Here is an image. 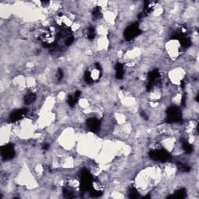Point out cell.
<instances>
[{"label":"cell","mask_w":199,"mask_h":199,"mask_svg":"<svg viewBox=\"0 0 199 199\" xmlns=\"http://www.w3.org/2000/svg\"><path fill=\"white\" fill-rule=\"evenodd\" d=\"M93 181V177L88 170L83 169L80 175V188L83 191H90Z\"/></svg>","instance_id":"6da1fadb"},{"label":"cell","mask_w":199,"mask_h":199,"mask_svg":"<svg viewBox=\"0 0 199 199\" xmlns=\"http://www.w3.org/2000/svg\"><path fill=\"white\" fill-rule=\"evenodd\" d=\"M166 123H175V122H181V113L179 108L176 107H170L166 110Z\"/></svg>","instance_id":"7a4b0ae2"},{"label":"cell","mask_w":199,"mask_h":199,"mask_svg":"<svg viewBox=\"0 0 199 199\" xmlns=\"http://www.w3.org/2000/svg\"><path fill=\"white\" fill-rule=\"evenodd\" d=\"M142 33L141 29L139 28L138 23H135L133 24L128 26L124 32V38L127 41H131L136 37H138Z\"/></svg>","instance_id":"3957f363"},{"label":"cell","mask_w":199,"mask_h":199,"mask_svg":"<svg viewBox=\"0 0 199 199\" xmlns=\"http://www.w3.org/2000/svg\"><path fill=\"white\" fill-rule=\"evenodd\" d=\"M149 155L152 160L160 162H165L170 157V153L164 149H153L149 152Z\"/></svg>","instance_id":"277c9868"},{"label":"cell","mask_w":199,"mask_h":199,"mask_svg":"<svg viewBox=\"0 0 199 199\" xmlns=\"http://www.w3.org/2000/svg\"><path fill=\"white\" fill-rule=\"evenodd\" d=\"M15 149L13 144H6L1 148V154L4 160H9L15 156Z\"/></svg>","instance_id":"5b68a950"},{"label":"cell","mask_w":199,"mask_h":199,"mask_svg":"<svg viewBox=\"0 0 199 199\" xmlns=\"http://www.w3.org/2000/svg\"><path fill=\"white\" fill-rule=\"evenodd\" d=\"M160 77V73L158 69H154L152 72H150L148 75V84H147V90L151 91L155 86L159 78Z\"/></svg>","instance_id":"8992f818"},{"label":"cell","mask_w":199,"mask_h":199,"mask_svg":"<svg viewBox=\"0 0 199 199\" xmlns=\"http://www.w3.org/2000/svg\"><path fill=\"white\" fill-rule=\"evenodd\" d=\"M27 113V109H19V110H16L13 112H12L9 115V122H15L19 121L20 119H22L23 117L26 115V114Z\"/></svg>","instance_id":"52a82bcc"},{"label":"cell","mask_w":199,"mask_h":199,"mask_svg":"<svg viewBox=\"0 0 199 199\" xmlns=\"http://www.w3.org/2000/svg\"><path fill=\"white\" fill-rule=\"evenodd\" d=\"M86 125L93 132H97L100 126V122L95 118H90L86 121Z\"/></svg>","instance_id":"ba28073f"},{"label":"cell","mask_w":199,"mask_h":199,"mask_svg":"<svg viewBox=\"0 0 199 199\" xmlns=\"http://www.w3.org/2000/svg\"><path fill=\"white\" fill-rule=\"evenodd\" d=\"M81 95L80 91H76L73 95H70L69 97H68V104H69L70 107H74L75 105V104L77 103L78 100L79 98Z\"/></svg>","instance_id":"9c48e42d"},{"label":"cell","mask_w":199,"mask_h":199,"mask_svg":"<svg viewBox=\"0 0 199 199\" xmlns=\"http://www.w3.org/2000/svg\"><path fill=\"white\" fill-rule=\"evenodd\" d=\"M115 71H116V75H115L116 79H122V78H123V76H124V72L123 65L118 62V63L116 64V65H115Z\"/></svg>","instance_id":"30bf717a"},{"label":"cell","mask_w":199,"mask_h":199,"mask_svg":"<svg viewBox=\"0 0 199 199\" xmlns=\"http://www.w3.org/2000/svg\"><path fill=\"white\" fill-rule=\"evenodd\" d=\"M187 196V191L184 188H181L177 190L175 193L172 195V196H169L168 198H184Z\"/></svg>","instance_id":"8fae6325"},{"label":"cell","mask_w":199,"mask_h":199,"mask_svg":"<svg viewBox=\"0 0 199 199\" xmlns=\"http://www.w3.org/2000/svg\"><path fill=\"white\" fill-rule=\"evenodd\" d=\"M36 100V95L33 93H30L27 94L24 97V103L25 104L29 105Z\"/></svg>","instance_id":"7c38bea8"},{"label":"cell","mask_w":199,"mask_h":199,"mask_svg":"<svg viewBox=\"0 0 199 199\" xmlns=\"http://www.w3.org/2000/svg\"><path fill=\"white\" fill-rule=\"evenodd\" d=\"M182 147L183 149L185 151L186 153H191L192 151H193V147L191 146V144L189 143L188 141L186 140H182Z\"/></svg>","instance_id":"4fadbf2b"},{"label":"cell","mask_w":199,"mask_h":199,"mask_svg":"<svg viewBox=\"0 0 199 199\" xmlns=\"http://www.w3.org/2000/svg\"><path fill=\"white\" fill-rule=\"evenodd\" d=\"M129 198H140V195L138 194V191L136 188L134 187H130V189H129Z\"/></svg>","instance_id":"5bb4252c"},{"label":"cell","mask_w":199,"mask_h":199,"mask_svg":"<svg viewBox=\"0 0 199 199\" xmlns=\"http://www.w3.org/2000/svg\"><path fill=\"white\" fill-rule=\"evenodd\" d=\"M177 165L178 169L180 170V171H182V172H185V173H187V172L190 171V170H191V167L188 166V165H187V164H185V163L178 162V163H177Z\"/></svg>","instance_id":"9a60e30c"},{"label":"cell","mask_w":199,"mask_h":199,"mask_svg":"<svg viewBox=\"0 0 199 199\" xmlns=\"http://www.w3.org/2000/svg\"><path fill=\"white\" fill-rule=\"evenodd\" d=\"M180 44L184 47H189L191 45V41L190 39L186 37H183L182 38L180 39Z\"/></svg>","instance_id":"2e32d148"},{"label":"cell","mask_w":199,"mask_h":199,"mask_svg":"<svg viewBox=\"0 0 199 199\" xmlns=\"http://www.w3.org/2000/svg\"><path fill=\"white\" fill-rule=\"evenodd\" d=\"M84 79H85V81H86V83H87V84H89V85L93 83V78H92L91 73L89 72V71L85 72V75H84Z\"/></svg>","instance_id":"e0dca14e"},{"label":"cell","mask_w":199,"mask_h":199,"mask_svg":"<svg viewBox=\"0 0 199 199\" xmlns=\"http://www.w3.org/2000/svg\"><path fill=\"white\" fill-rule=\"evenodd\" d=\"M96 36V31H95V28L93 27H90L88 29V34H87V37L89 40H93L94 39Z\"/></svg>","instance_id":"ac0fdd59"},{"label":"cell","mask_w":199,"mask_h":199,"mask_svg":"<svg viewBox=\"0 0 199 199\" xmlns=\"http://www.w3.org/2000/svg\"><path fill=\"white\" fill-rule=\"evenodd\" d=\"M101 15V9H100V6H97L93 9V16L95 18H99Z\"/></svg>","instance_id":"d6986e66"},{"label":"cell","mask_w":199,"mask_h":199,"mask_svg":"<svg viewBox=\"0 0 199 199\" xmlns=\"http://www.w3.org/2000/svg\"><path fill=\"white\" fill-rule=\"evenodd\" d=\"M102 191H96V190H94L93 188L90 190V195L92 197H100L102 195Z\"/></svg>","instance_id":"ffe728a7"},{"label":"cell","mask_w":199,"mask_h":199,"mask_svg":"<svg viewBox=\"0 0 199 199\" xmlns=\"http://www.w3.org/2000/svg\"><path fill=\"white\" fill-rule=\"evenodd\" d=\"M63 194L65 198H73L72 192L70 191H69V190H67V189H64Z\"/></svg>","instance_id":"44dd1931"},{"label":"cell","mask_w":199,"mask_h":199,"mask_svg":"<svg viewBox=\"0 0 199 199\" xmlns=\"http://www.w3.org/2000/svg\"><path fill=\"white\" fill-rule=\"evenodd\" d=\"M73 41H74V37L72 36H69L65 39V43L66 46H69V45H71L73 43Z\"/></svg>","instance_id":"7402d4cb"},{"label":"cell","mask_w":199,"mask_h":199,"mask_svg":"<svg viewBox=\"0 0 199 199\" xmlns=\"http://www.w3.org/2000/svg\"><path fill=\"white\" fill-rule=\"evenodd\" d=\"M57 76H58V80L60 81L62 79V78H63L64 76V73H63V71H62V69H59L58 70V73H57Z\"/></svg>","instance_id":"603a6c76"},{"label":"cell","mask_w":199,"mask_h":199,"mask_svg":"<svg viewBox=\"0 0 199 199\" xmlns=\"http://www.w3.org/2000/svg\"><path fill=\"white\" fill-rule=\"evenodd\" d=\"M95 65H96V68H97V70H99L100 72H101V71H102V69H101V65H100V63H96L95 64Z\"/></svg>","instance_id":"cb8c5ba5"},{"label":"cell","mask_w":199,"mask_h":199,"mask_svg":"<svg viewBox=\"0 0 199 199\" xmlns=\"http://www.w3.org/2000/svg\"><path fill=\"white\" fill-rule=\"evenodd\" d=\"M48 148H49V145H48V144H44V146H43V149H44V150H47Z\"/></svg>","instance_id":"d4e9b609"},{"label":"cell","mask_w":199,"mask_h":199,"mask_svg":"<svg viewBox=\"0 0 199 199\" xmlns=\"http://www.w3.org/2000/svg\"><path fill=\"white\" fill-rule=\"evenodd\" d=\"M141 114H142V116L143 117V118H145V119H147V118H148V117H147V115H146V114H145V112H143V111L142 112Z\"/></svg>","instance_id":"484cf974"}]
</instances>
